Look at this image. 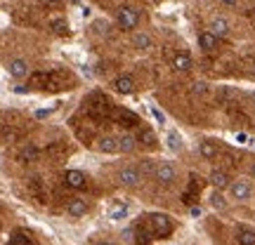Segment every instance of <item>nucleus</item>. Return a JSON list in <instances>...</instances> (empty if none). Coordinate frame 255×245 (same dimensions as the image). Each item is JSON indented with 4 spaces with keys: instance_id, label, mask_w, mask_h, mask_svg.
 I'll use <instances>...</instances> for the list:
<instances>
[{
    "instance_id": "obj_1",
    "label": "nucleus",
    "mask_w": 255,
    "mask_h": 245,
    "mask_svg": "<svg viewBox=\"0 0 255 245\" xmlns=\"http://www.w3.org/2000/svg\"><path fill=\"white\" fill-rule=\"evenodd\" d=\"M144 217H146V229H149V234L154 238H168L173 234L175 224L168 215H163V212H149Z\"/></svg>"
},
{
    "instance_id": "obj_2",
    "label": "nucleus",
    "mask_w": 255,
    "mask_h": 245,
    "mask_svg": "<svg viewBox=\"0 0 255 245\" xmlns=\"http://www.w3.org/2000/svg\"><path fill=\"white\" fill-rule=\"evenodd\" d=\"M142 179H144V172H142L139 165H123L119 170V182L126 189H137L142 184Z\"/></svg>"
},
{
    "instance_id": "obj_3",
    "label": "nucleus",
    "mask_w": 255,
    "mask_h": 245,
    "mask_svg": "<svg viewBox=\"0 0 255 245\" xmlns=\"http://www.w3.org/2000/svg\"><path fill=\"white\" fill-rule=\"evenodd\" d=\"M154 179L158 184H173L175 179H177V170H175L173 163H168V161H158V163L154 165Z\"/></svg>"
},
{
    "instance_id": "obj_4",
    "label": "nucleus",
    "mask_w": 255,
    "mask_h": 245,
    "mask_svg": "<svg viewBox=\"0 0 255 245\" xmlns=\"http://www.w3.org/2000/svg\"><path fill=\"white\" fill-rule=\"evenodd\" d=\"M116 21H119V26L123 28V31H132V28H137V24H139V12H137L135 7H121L119 12H116Z\"/></svg>"
},
{
    "instance_id": "obj_5",
    "label": "nucleus",
    "mask_w": 255,
    "mask_h": 245,
    "mask_svg": "<svg viewBox=\"0 0 255 245\" xmlns=\"http://www.w3.org/2000/svg\"><path fill=\"white\" fill-rule=\"evenodd\" d=\"M251 193H253V186L248 179H234V182L229 184V198L239 200V203H244V200L251 198Z\"/></svg>"
},
{
    "instance_id": "obj_6",
    "label": "nucleus",
    "mask_w": 255,
    "mask_h": 245,
    "mask_svg": "<svg viewBox=\"0 0 255 245\" xmlns=\"http://www.w3.org/2000/svg\"><path fill=\"white\" fill-rule=\"evenodd\" d=\"M208 31L218 38V40H220V38H227L229 36V21L225 17H213V19H210Z\"/></svg>"
},
{
    "instance_id": "obj_7",
    "label": "nucleus",
    "mask_w": 255,
    "mask_h": 245,
    "mask_svg": "<svg viewBox=\"0 0 255 245\" xmlns=\"http://www.w3.org/2000/svg\"><path fill=\"white\" fill-rule=\"evenodd\" d=\"M116 123L123 127H137L139 125V116L128 109H116Z\"/></svg>"
},
{
    "instance_id": "obj_8",
    "label": "nucleus",
    "mask_w": 255,
    "mask_h": 245,
    "mask_svg": "<svg viewBox=\"0 0 255 245\" xmlns=\"http://www.w3.org/2000/svg\"><path fill=\"white\" fill-rule=\"evenodd\" d=\"M64 179H66V184H69L71 189H85V186H88V182H85V174H83L81 170H66Z\"/></svg>"
},
{
    "instance_id": "obj_9",
    "label": "nucleus",
    "mask_w": 255,
    "mask_h": 245,
    "mask_svg": "<svg viewBox=\"0 0 255 245\" xmlns=\"http://www.w3.org/2000/svg\"><path fill=\"white\" fill-rule=\"evenodd\" d=\"M88 208H90V205H88L83 198H73L71 203H69V208H66V215H69L71 219H78L88 212Z\"/></svg>"
},
{
    "instance_id": "obj_10",
    "label": "nucleus",
    "mask_w": 255,
    "mask_h": 245,
    "mask_svg": "<svg viewBox=\"0 0 255 245\" xmlns=\"http://www.w3.org/2000/svg\"><path fill=\"white\" fill-rule=\"evenodd\" d=\"M97 149H100L102 154H119V137H114V135L102 137L100 142H97Z\"/></svg>"
},
{
    "instance_id": "obj_11",
    "label": "nucleus",
    "mask_w": 255,
    "mask_h": 245,
    "mask_svg": "<svg viewBox=\"0 0 255 245\" xmlns=\"http://www.w3.org/2000/svg\"><path fill=\"white\" fill-rule=\"evenodd\" d=\"M199 154L206 158V161H215L220 154V149L215 142H210V139H203V142H199Z\"/></svg>"
},
{
    "instance_id": "obj_12",
    "label": "nucleus",
    "mask_w": 255,
    "mask_h": 245,
    "mask_svg": "<svg viewBox=\"0 0 255 245\" xmlns=\"http://www.w3.org/2000/svg\"><path fill=\"white\" fill-rule=\"evenodd\" d=\"M7 71L12 78H24L28 73V62L26 59H12V62L7 64Z\"/></svg>"
},
{
    "instance_id": "obj_13",
    "label": "nucleus",
    "mask_w": 255,
    "mask_h": 245,
    "mask_svg": "<svg viewBox=\"0 0 255 245\" xmlns=\"http://www.w3.org/2000/svg\"><path fill=\"white\" fill-rule=\"evenodd\" d=\"M114 87H116L119 94H132V92H135V81H132L130 76H119L116 82H114Z\"/></svg>"
},
{
    "instance_id": "obj_14",
    "label": "nucleus",
    "mask_w": 255,
    "mask_h": 245,
    "mask_svg": "<svg viewBox=\"0 0 255 245\" xmlns=\"http://www.w3.org/2000/svg\"><path fill=\"white\" fill-rule=\"evenodd\" d=\"M210 184L215 186L218 191H222V189H229V174L225 172V170H213L210 172Z\"/></svg>"
},
{
    "instance_id": "obj_15",
    "label": "nucleus",
    "mask_w": 255,
    "mask_h": 245,
    "mask_svg": "<svg viewBox=\"0 0 255 245\" xmlns=\"http://www.w3.org/2000/svg\"><path fill=\"white\" fill-rule=\"evenodd\" d=\"M239 245H255V229L253 227H239L237 229Z\"/></svg>"
},
{
    "instance_id": "obj_16",
    "label": "nucleus",
    "mask_w": 255,
    "mask_h": 245,
    "mask_svg": "<svg viewBox=\"0 0 255 245\" xmlns=\"http://www.w3.org/2000/svg\"><path fill=\"white\" fill-rule=\"evenodd\" d=\"M191 57L187 55V52H177V55L173 57V69L175 71H180V73H184V71H189L191 69Z\"/></svg>"
},
{
    "instance_id": "obj_17",
    "label": "nucleus",
    "mask_w": 255,
    "mask_h": 245,
    "mask_svg": "<svg viewBox=\"0 0 255 245\" xmlns=\"http://www.w3.org/2000/svg\"><path fill=\"white\" fill-rule=\"evenodd\" d=\"M137 149V139L132 135H121L119 137V154H130Z\"/></svg>"
},
{
    "instance_id": "obj_18",
    "label": "nucleus",
    "mask_w": 255,
    "mask_h": 245,
    "mask_svg": "<svg viewBox=\"0 0 255 245\" xmlns=\"http://www.w3.org/2000/svg\"><path fill=\"white\" fill-rule=\"evenodd\" d=\"M9 245H33V238L28 236V231L17 229V231H12V236H9Z\"/></svg>"
},
{
    "instance_id": "obj_19",
    "label": "nucleus",
    "mask_w": 255,
    "mask_h": 245,
    "mask_svg": "<svg viewBox=\"0 0 255 245\" xmlns=\"http://www.w3.org/2000/svg\"><path fill=\"white\" fill-rule=\"evenodd\" d=\"M132 45H135L137 50H149V47L154 45V40H151V36H149V33L139 31V33H135V36H132Z\"/></svg>"
},
{
    "instance_id": "obj_20",
    "label": "nucleus",
    "mask_w": 255,
    "mask_h": 245,
    "mask_svg": "<svg viewBox=\"0 0 255 245\" xmlns=\"http://www.w3.org/2000/svg\"><path fill=\"white\" fill-rule=\"evenodd\" d=\"M199 45L203 47V50H215V47H218V38L213 36L210 31H203L199 36Z\"/></svg>"
},
{
    "instance_id": "obj_21",
    "label": "nucleus",
    "mask_w": 255,
    "mask_h": 245,
    "mask_svg": "<svg viewBox=\"0 0 255 245\" xmlns=\"http://www.w3.org/2000/svg\"><path fill=\"white\" fill-rule=\"evenodd\" d=\"M36 158H38L36 146H26V149H21V154H19V161H21V163H31V161H36Z\"/></svg>"
},
{
    "instance_id": "obj_22",
    "label": "nucleus",
    "mask_w": 255,
    "mask_h": 245,
    "mask_svg": "<svg viewBox=\"0 0 255 245\" xmlns=\"http://www.w3.org/2000/svg\"><path fill=\"white\" fill-rule=\"evenodd\" d=\"M191 92H194L196 97H201V94H206V92H208V82H203V81L194 82V85H191Z\"/></svg>"
},
{
    "instance_id": "obj_23",
    "label": "nucleus",
    "mask_w": 255,
    "mask_h": 245,
    "mask_svg": "<svg viewBox=\"0 0 255 245\" xmlns=\"http://www.w3.org/2000/svg\"><path fill=\"white\" fill-rule=\"evenodd\" d=\"M128 215V205H116L111 210V219H123Z\"/></svg>"
},
{
    "instance_id": "obj_24",
    "label": "nucleus",
    "mask_w": 255,
    "mask_h": 245,
    "mask_svg": "<svg viewBox=\"0 0 255 245\" xmlns=\"http://www.w3.org/2000/svg\"><path fill=\"white\" fill-rule=\"evenodd\" d=\"M139 142H142V144H149V146H156V137L151 135L149 130H144V132L139 135Z\"/></svg>"
},
{
    "instance_id": "obj_25",
    "label": "nucleus",
    "mask_w": 255,
    "mask_h": 245,
    "mask_svg": "<svg viewBox=\"0 0 255 245\" xmlns=\"http://www.w3.org/2000/svg\"><path fill=\"white\" fill-rule=\"evenodd\" d=\"M52 28H55L57 33H64V31H66V21H64V19H55V21H52Z\"/></svg>"
},
{
    "instance_id": "obj_26",
    "label": "nucleus",
    "mask_w": 255,
    "mask_h": 245,
    "mask_svg": "<svg viewBox=\"0 0 255 245\" xmlns=\"http://www.w3.org/2000/svg\"><path fill=\"white\" fill-rule=\"evenodd\" d=\"M168 144H170V149H180V142H177V135H175V132L168 135Z\"/></svg>"
},
{
    "instance_id": "obj_27",
    "label": "nucleus",
    "mask_w": 255,
    "mask_h": 245,
    "mask_svg": "<svg viewBox=\"0 0 255 245\" xmlns=\"http://www.w3.org/2000/svg\"><path fill=\"white\" fill-rule=\"evenodd\" d=\"M213 205H215V208H225L227 203L222 200V196H220V193H213Z\"/></svg>"
},
{
    "instance_id": "obj_28",
    "label": "nucleus",
    "mask_w": 255,
    "mask_h": 245,
    "mask_svg": "<svg viewBox=\"0 0 255 245\" xmlns=\"http://www.w3.org/2000/svg\"><path fill=\"white\" fill-rule=\"evenodd\" d=\"M220 2H222V5H229V7H234V5H237L239 0H220Z\"/></svg>"
},
{
    "instance_id": "obj_29",
    "label": "nucleus",
    "mask_w": 255,
    "mask_h": 245,
    "mask_svg": "<svg viewBox=\"0 0 255 245\" xmlns=\"http://www.w3.org/2000/svg\"><path fill=\"white\" fill-rule=\"evenodd\" d=\"M97 245H116V243H111V241H100Z\"/></svg>"
},
{
    "instance_id": "obj_30",
    "label": "nucleus",
    "mask_w": 255,
    "mask_h": 245,
    "mask_svg": "<svg viewBox=\"0 0 255 245\" xmlns=\"http://www.w3.org/2000/svg\"><path fill=\"white\" fill-rule=\"evenodd\" d=\"M251 177H253V179H255V163L251 165Z\"/></svg>"
},
{
    "instance_id": "obj_31",
    "label": "nucleus",
    "mask_w": 255,
    "mask_h": 245,
    "mask_svg": "<svg viewBox=\"0 0 255 245\" xmlns=\"http://www.w3.org/2000/svg\"><path fill=\"white\" fill-rule=\"evenodd\" d=\"M47 2H55V5H59V2H64V0H47Z\"/></svg>"
},
{
    "instance_id": "obj_32",
    "label": "nucleus",
    "mask_w": 255,
    "mask_h": 245,
    "mask_svg": "<svg viewBox=\"0 0 255 245\" xmlns=\"http://www.w3.org/2000/svg\"><path fill=\"white\" fill-rule=\"evenodd\" d=\"M253 99H255V92H253Z\"/></svg>"
}]
</instances>
